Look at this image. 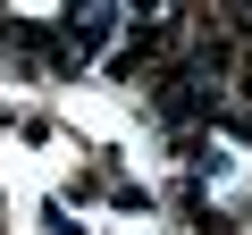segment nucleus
I'll return each instance as SVG.
<instances>
[{"instance_id":"obj_1","label":"nucleus","mask_w":252,"mask_h":235,"mask_svg":"<svg viewBox=\"0 0 252 235\" xmlns=\"http://www.w3.org/2000/svg\"><path fill=\"white\" fill-rule=\"evenodd\" d=\"M152 109H160V126H219V84H202V76H185V67H168L160 84H152Z\"/></svg>"},{"instance_id":"obj_2","label":"nucleus","mask_w":252,"mask_h":235,"mask_svg":"<svg viewBox=\"0 0 252 235\" xmlns=\"http://www.w3.org/2000/svg\"><path fill=\"white\" fill-rule=\"evenodd\" d=\"M118 17H126V9H109V0H101V9H84V17H67V26H59V42H67V67H84V59H93V51L118 34Z\"/></svg>"}]
</instances>
